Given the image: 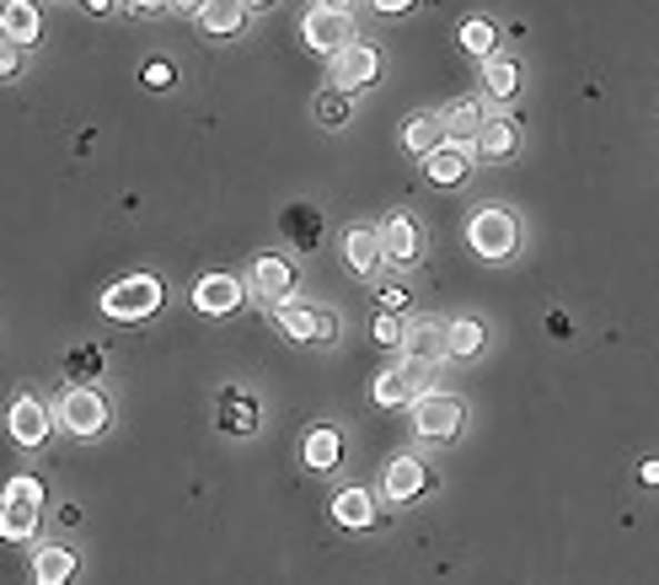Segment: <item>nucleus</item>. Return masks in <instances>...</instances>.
Masks as SVG:
<instances>
[{"instance_id":"12","label":"nucleus","mask_w":659,"mask_h":585,"mask_svg":"<svg viewBox=\"0 0 659 585\" xmlns=\"http://www.w3.org/2000/svg\"><path fill=\"white\" fill-rule=\"evenodd\" d=\"M467 172H472V146H456V140H446L440 151L423 161V184H435V188L467 184Z\"/></svg>"},{"instance_id":"5","label":"nucleus","mask_w":659,"mask_h":585,"mask_svg":"<svg viewBox=\"0 0 659 585\" xmlns=\"http://www.w3.org/2000/svg\"><path fill=\"white\" fill-rule=\"evenodd\" d=\"M273 323L284 328V339L296 344H332L338 339V317L328 307H317V301H284V307H273Z\"/></svg>"},{"instance_id":"27","label":"nucleus","mask_w":659,"mask_h":585,"mask_svg":"<svg viewBox=\"0 0 659 585\" xmlns=\"http://www.w3.org/2000/svg\"><path fill=\"white\" fill-rule=\"evenodd\" d=\"M482 349V323L478 317H456V323H446V355L450 360H472Z\"/></svg>"},{"instance_id":"10","label":"nucleus","mask_w":659,"mask_h":585,"mask_svg":"<svg viewBox=\"0 0 659 585\" xmlns=\"http://www.w3.org/2000/svg\"><path fill=\"white\" fill-rule=\"evenodd\" d=\"M241 296H247V285L237 275H204L193 285V311H204V317H231L241 307Z\"/></svg>"},{"instance_id":"23","label":"nucleus","mask_w":659,"mask_h":585,"mask_svg":"<svg viewBox=\"0 0 659 585\" xmlns=\"http://www.w3.org/2000/svg\"><path fill=\"white\" fill-rule=\"evenodd\" d=\"M440 123H446V140H456V146H467L472 135H482V108L472 102V97H461V102H450L446 113H440Z\"/></svg>"},{"instance_id":"19","label":"nucleus","mask_w":659,"mask_h":585,"mask_svg":"<svg viewBox=\"0 0 659 585\" xmlns=\"http://www.w3.org/2000/svg\"><path fill=\"white\" fill-rule=\"evenodd\" d=\"M338 457H343V435L332 430V425H317V430L300 440V463L311 467V473H328V467H338Z\"/></svg>"},{"instance_id":"7","label":"nucleus","mask_w":659,"mask_h":585,"mask_svg":"<svg viewBox=\"0 0 659 585\" xmlns=\"http://www.w3.org/2000/svg\"><path fill=\"white\" fill-rule=\"evenodd\" d=\"M60 425L70 435H102L108 430V398L97 387H70L60 398Z\"/></svg>"},{"instance_id":"11","label":"nucleus","mask_w":659,"mask_h":585,"mask_svg":"<svg viewBox=\"0 0 659 585\" xmlns=\"http://www.w3.org/2000/svg\"><path fill=\"white\" fill-rule=\"evenodd\" d=\"M429 489V473H423L419 457H391L381 467V494H387L391 505H408V499H419Z\"/></svg>"},{"instance_id":"13","label":"nucleus","mask_w":659,"mask_h":585,"mask_svg":"<svg viewBox=\"0 0 659 585\" xmlns=\"http://www.w3.org/2000/svg\"><path fill=\"white\" fill-rule=\"evenodd\" d=\"M290 290H296V269H290L284 258L263 252V258L252 264V296H263V301H273V307H284Z\"/></svg>"},{"instance_id":"3","label":"nucleus","mask_w":659,"mask_h":585,"mask_svg":"<svg viewBox=\"0 0 659 585\" xmlns=\"http://www.w3.org/2000/svg\"><path fill=\"white\" fill-rule=\"evenodd\" d=\"M300 38H306V49H317V54H349L355 49V17H349V6H311L306 11V22H300Z\"/></svg>"},{"instance_id":"34","label":"nucleus","mask_w":659,"mask_h":585,"mask_svg":"<svg viewBox=\"0 0 659 585\" xmlns=\"http://www.w3.org/2000/svg\"><path fill=\"white\" fill-rule=\"evenodd\" d=\"M140 81H146L150 92H161V87H178V65H167V60H150L146 70H140Z\"/></svg>"},{"instance_id":"33","label":"nucleus","mask_w":659,"mask_h":585,"mask_svg":"<svg viewBox=\"0 0 659 585\" xmlns=\"http://www.w3.org/2000/svg\"><path fill=\"white\" fill-rule=\"evenodd\" d=\"M402 339H408L402 317H391V311H381V317H376V344H381V349H397Z\"/></svg>"},{"instance_id":"8","label":"nucleus","mask_w":659,"mask_h":585,"mask_svg":"<svg viewBox=\"0 0 659 585\" xmlns=\"http://www.w3.org/2000/svg\"><path fill=\"white\" fill-rule=\"evenodd\" d=\"M461 403L450 398V393H423L419 403H413V430L423 435V440H456V430H461Z\"/></svg>"},{"instance_id":"6","label":"nucleus","mask_w":659,"mask_h":585,"mask_svg":"<svg viewBox=\"0 0 659 585\" xmlns=\"http://www.w3.org/2000/svg\"><path fill=\"white\" fill-rule=\"evenodd\" d=\"M381 70H387V54L376 49V43H355L349 54H338L332 60V87L349 97V92H365V87H376L381 81Z\"/></svg>"},{"instance_id":"18","label":"nucleus","mask_w":659,"mask_h":585,"mask_svg":"<svg viewBox=\"0 0 659 585\" xmlns=\"http://www.w3.org/2000/svg\"><path fill=\"white\" fill-rule=\"evenodd\" d=\"M402 146L419 156V161H429V156L446 146V123H440V113H413V119L402 123Z\"/></svg>"},{"instance_id":"26","label":"nucleus","mask_w":659,"mask_h":585,"mask_svg":"<svg viewBox=\"0 0 659 585\" xmlns=\"http://www.w3.org/2000/svg\"><path fill=\"white\" fill-rule=\"evenodd\" d=\"M220 430H231V435H252V430H258V408L241 398L237 387H226V393H220Z\"/></svg>"},{"instance_id":"36","label":"nucleus","mask_w":659,"mask_h":585,"mask_svg":"<svg viewBox=\"0 0 659 585\" xmlns=\"http://www.w3.org/2000/svg\"><path fill=\"white\" fill-rule=\"evenodd\" d=\"M638 484L659 489V457H643V463H638Z\"/></svg>"},{"instance_id":"14","label":"nucleus","mask_w":659,"mask_h":585,"mask_svg":"<svg viewBox=\"0 0 659 585\" xmlns=\"http://www.w3.org/2000/svg\"><path fill=\"white\" fill-rule=\"evenodd\" d=\"M381 247H387V258L391 264H419V220L408 216V210H397V216L381 220Z\"/></svg>"},{"instance_id":"1","label":"nucleus","mask_w":659,"mask_h":585,"mask_svg":"<svg viewBox=\"0 0 659 585\" xmlns=\"http://www.w3.org/2000/svg\"><path fill=\"white\" fill-rule=\"evenodd\" d=\"M43 522V484L38 478H11L6 494H0V532L11 537V543H28L32 532Z\"/></svg>"},{"instance_id":"9","label":"nucleus","mask_w":659,"mask_h":585,"mask_svg":"<svg viewBox=\"0 0 659 585\" xmlns=\"http://www.w3.org/2000/svg\"><path fill=\"white\" fill-rule=\"evenodd\" d=\"M6 430H11V440L17 446H43L49 440V430H54V414L43 408V398H17L11 403V414H6Z\"/></svg>"},{"instance_id":"29","label":"nucleus","mask_w":659,"mask_h":585,"mask_svg":"<svg viewBox=\"0 0 659 585\" xmlns=\"http://www.w3.org/2000/svg\"><path fill=\"white\" fill-rule=\"evenodd\" d=\"M456 38H461V49H467V54H478L482 65L499 54V28H493V22H482V17L461 22V32H456Z\"/></svg>"},{"instance_id":"15","label":"nucleus","mask_w":659,"mask_h":585,"mask_svg":"<svg viewBox=\"0 0 659 585\" xmlns=\"http://www.w3.org/2000/svg\"><path fill=\"white\" fill-rule=\"evenodd\" d=\"M343 258H349L355 275H376L381 258H387V247H381V226H349V231H343Z\"/></svg>"},{"instance_id":"4","label":"nucleus","mask_w":659,"mask_h":585,"mask_svg":"<svg viewBox=\"0 0 659 585\" xmlns=\"http://www.w3.org/2000/svg\"><path fill=\"white\" fill-rule=\"evenodd\" d=\"M102 311H108L113 323H146L150 311H161V279L156 275H129V279H119V285H108Z\"/></svg>"},{"instance_id":"2","label":"nucleus","mask_w":659,"mask_h":585,"mask_svg":"<svg viewBox=\"0 0 659 585\" xmlns=\"http://www.w3.org/2000/svg\"><path fill=\"white\" fill-rule=\"evenodd\" d=\"M467 242H472V252L478 258H488V264H499V258H515L520 252V220L510 216V210H478V216L467 220Z\"/></svg>"},{"instance_id":"22","label":"nucleus","mask_w":659,"mask_h":585,"mask_svg":"<svg viewBox=\"0 0 659 585\" xmlns=\"http://www.w3.org/2000/svg\"><path fill=\"white\" fill-rule=\"evenodd\" d=\"M402 349L413 355V366H435V360H450L446 355V328H435V323H419V328H408V339Z\"/></svg>"},{"instance_id":"25","label":"nucleus","mask_w":659,"mask_h":585,"mask_svg":"<svg viewBox=\"0 0 659 585\" xmlns=\"http://www.w3.org/2000/svg\"><path fill=\"white\" fill-rule=\"evenodd\" d=\"M76 575V554L70 548H43L32 558V585H70Z\"/></svg>"},{"instance_id":"21","label":"nucleus","mask_w":659,"mask_h":585,"mask_svg":"<svg viewBox=\"0 0 659 585\" xmlns=\"http://www.w3.org/2000/svg\"><path fill=\"white\" fill-rule=\"evenodd\" d=\"M0 32H6L11 43H38V38H43L38 6H32V0H11V6L0 11Z\"/></svg>"},{"instance_id":"28","label":"nucleus","mask_w":659,"mask_h":585,"mask_svg":"<svg viewBox=\"0 0 659 585\" xmlns=\"http://www.w3.org/2000/svg\"><path fill=\"white\" fill-rule=\"evenodd\" d=\"M284 237H290L300 252H311L317 237H322V216H317L311 205H290V210H284Z\"/></svg>"},{"instance_id":"35","label":"nucleus","mask_w":659,"mask_h":585,"mask_svg":"<svg viewBox=\"0 0 659 585\" xmlns=\"http://www.w3.org/2000/svg\"><path fill=\"white\" fill-rule=\"evenodd\" d=\"M402 307H408V290H381V311L402 317Z\"/></svg>"},{"instance_id":"32","label":"nucleus","mask_w":659,"mask_h":585,"mask_svg":"<svg viewBox=\"0 0 659 585\" xmlns=\"http://www.w3.org/2000/svg\"><path fill=\"white\" fill-rule=\"evenodd\" d=\"M64 370L76 376V387H91V376L102 370V349H97V344H81V349H70Z\"/></svg>"},{"instance_id":"31","label":"nucleus","mask_w":659,"mask_h":585,"mask_svg":"<svg viewBox=\"0 0 659 585\" xmlns=\"http://www.w3.org/2000/svg\"><path fill=\"white\" fill-rule=\"evenodd\" d=\"M355 119V102L338 92V87H328V92L317 97V123H328V129H338V123Z\"/></svg>"},{"instance_id":"17","label":"nucleus","mask_w":659,"mask_h":585,"mask_svg":"<svg viewBox=\"0 0 659 585\" xmlns=\"http://www.w3.org/2000/svg\"><path fill=\"white\" fill-rule=\"evenodd\" d=\"M332 522L343 526V532H365V526L376 522V494L370 489H338L332 494Z\"/></svg>"},{"instance_id":"20","label":"nucleus","mask_w":659,"mask_h":585,"mask_svg":"<svg viewBox=\"0 0 659 585\" xmlns=\"http://www.w3.org/2000/svg\"><path fill=\"white\" fill-rule=\"evenodd\" d=\"M520 151V123L515 119H488L478 135V156L482 161H510Z\"/></svg>"},{"instance_id":"30","label":"nucleus","mask_w":659,"mask_h":585,"mask_svg":"<svg viewBox=\"0 0 659 585\" xmlns=\"http://www.w3.org/2000/svg\"><path fill=\"white\" fill-rule=\"evenodd\" d=\"M193 11H199L204 32H241V28H247V6H237V0H220V6H193Z\"/></svg>"},{"instance_id":"16","label":"nucleus","mask_w":659,"mask_h":585,"mask_svg":"<svg viewBox=\"0 0 659 585\" xmlns=\"http://www.w3.org/2000/svg\"><path fill=\"white\" fill-rule=\"evenodd\" d=\"M429 387H423V370H381L376 376V387H370V398L381 403V408H402V403H419Z\"/></svg>"},{"instance_id":"24","label":"nucleus","mask_w":659,"mask_h":585,"mask_svg":"<svg viewBox=\"0 0 659 585\" xmlns=\"http://www.w3.org/2000/svg\"><path fill=\"white\" fill-rule=\"evenodd\" d=\"M482 87H488V97L510 102L520 92V65H515V54H493V60L482 65Z\"/></svg>"},{"instance_id":"37","label":"nucleus","mask_w":659,"mask_h":585,"mask_svg":"<svg viewBox=\"0 0 659 585\" xmlns=\"http://www.w3.org/2000/svg\"><path fill=\"white\" fill-rule=\"evenodd\" d=\"M376 11H381V17H408V11H413V0H381Z\"/></svg>"}]
</instances>
